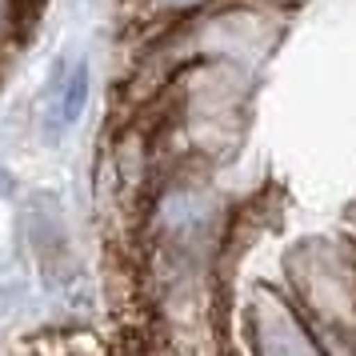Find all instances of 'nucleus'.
Listing matches in <instances>:
<instances>
[{
	"instance_id": "3",
	"label": "nucleus",
	"mask_w": 356,
	"mask_h": 356,
	"mask_svg": "<svg viewBox=\"0 0 356 356\" xmlns=\"http://www.w3.org/2000/svg\"><path fill=\"white\" fill-rule=\"evenodd\" d=\"M17 33V0H0V44Z\"/></svg>"
},
{
	"instance_id": "1",
	"label": "nucleus",
	"mask_w": 356,
	"mask_h": 356,
	"mask_svg": "<svg viewBox=\"0 0 356 356\" xmlns=\"http://www.w3.org/2000/svg\"><path fill=\"white\" fill-rule=\"evenodd\" d=\"M92 97V65L84 56H60V65L52 68L49 84L40 92V113H36V132L40 140L60 145L68 132L81 124L84 108Z\"/></svg>"
},
{
	"instance_id": "2",
	"label": "nucleus",
	"mask_w": 356,
	"mask_h": 356,
	"mask_svg": "<svg viewBox=\"0 0 356 356\" xmlns=\"http://www.w3.org/2000/svg\"><path fill=\"white\" fill-rule=\"evenodd\" d=\"M24 244L44 276H65L72 260V241H68L65 204L52 193H33L24 200Z\"/></svg>"
}]
</instances>
